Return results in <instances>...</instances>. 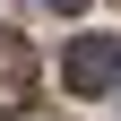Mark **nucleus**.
I'll list each match as a JSON object with an SVG mask.
<instances>
[{
	"label": "nucleus",
	"mask_w": 121,
	"mask_h": 121,
	"mask_svg": "<svg viewBox=\"0 0 121 121\" xmlns=\"http://www.w3.org/2000/svg\"><path fill=\"white\" fill-rule=\"evenodd\" d=\"M60 78H69V95H112L121 86V35H78L60 52Z\"/></svg>",
	"instance_id": "1"
}]
</instances>
